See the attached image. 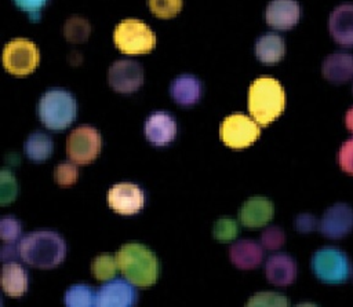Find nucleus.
<instances>
[{"mask_svg":"<svg viewBox=\"0 0 353 307\" xmlns=\"http://www.w3.org/2000/svg\"><path fill=\"white\" fill-rule=\"evenodd\" d=\"M261 135V125L244 113L226 116L219 125L221 140L232 149H243L252 145Z\"/></svg>","mask_w":353,"mask_h":307,"instance_id":"obj_8","label":"nucleus"},{"mask_svg":"<svg viewBox=\"0 0 353 307\" xmlns=\"http://www.w3.org/2000/svg\"><path fill=\"white\" fill-rule=\"evenodd\" d=\"M148 7L154 17L170 19L181 12L183 0H148Z\"/></svg>","mask_w":353,"mask_h":307,"instance_id":"obj_29","label":"nucleus"},{"mask_svg":"<svg viewBox=\"0 0 353 307\" xmlns=\"http://www.w3.org/2000/svg\"><path fill=\"white\" fill-rule=\"evenodd\" d=\"M1 62L8 73L15 76H26L39 66L40 50L32 40L15 37L4 45Z\"/></svg>","mask_w":353,"mask_h":307,"instance_id":"obj_7","label":"nucleus"},{"mask_svg":"<svg viewBox=\"0 0 353 307\" xmlns=\"http://www.w3.org/2000/svg\"><path fill=\"white\" fill-rule=\"evenodd\" d=\"M247 107L250 116L262 127L274 121L285 107V92L272 76H259L248 87Z\"/></svg>","mask_w":353,"mask_h":307,"instance_id":"obj_1","label":"nucleus"},{"mask_svg":"<svg viewBox=\"0 0 353 307\" xmlns=\"http://www.w3.org/2000/svg\"><path fill=\"white\" fill-rule=\"evenodd\" d=\"M54 150L52 138L44 131H33L28 135L23 143V151L32 161H44L47 160Z\"/></svg>","mask_w":353,"mask_h":307,"instance_id":"obj_24","label":"nucleus"},{"mask_svg":"<svg viewBox=\"0 0 353 307\" xmlns=\"http://www.w3.org/2000/svg\"><path fill=\"white\" fill-rule=\"evenodd\" d=\"M310 267L319 279L328 284L343 282L353 271L349 255L334 245L316 249L310 259Z\"/></svg>","mask_w":353,"mask_h":307,"instance_id":"obj_6","label":"nucleus"},{"mask_svg":"<svg viewBox=\"0 0 353 307\" xmlns=\"http://www.w3.org/2000/svg\"><path fill=\"white\" fill-rule=\"evenodd\" d=\"M137 290L127 278H112L97 290L95 307H134Z\"/></svg>","mask_w":353,"mask_h":307,"instance_id":"obj_12","label":"nucleus"},{"mask_svg":"<svg viewBox=\"0 0 353 307\" xmlns=\"http://www.w3.org/2000/svg\"><path fill=\"white\" fill-rule=\"evenodd\" d=\"M299 18L301 6L296 0H270L265 8V21L276 30L292 29Z\"/></svg>","mask_w":353,"mask_h":307,"instance_id":"obj_14","label":"nucleus"},{"mask_svg":"<svg viewBox=\"0 0 353 307\" xmlns=\"http://www.w3.org/2000/svg\"><path fill=\"white\" fill-rule=\"evenodd\" d=\"M97 292L87 284H73L63 295L65 307H95Z\"/></svg>","mask_w":353,"mask_h":307,"instance_id":"obj_25","label":"nucleus"},{"mask_svg":"<svg viewBox=\"0 0 353 307\" xmlns=\"http://www.w3.org/2000/svg\"><path fill=\"white\" fill-rule=\"evenodd\" d=\"M109 207L121 215H132L145 205V191L132 182H119L110 186L106 194Z\"/></svg>","mask_w":353,"mask_h":307,"instance_id":"obj_11","label":"nucleus"},{"mask_svg":"<svg viewBox=\"0 0 353 307\" xmlns=\"http://www.w3.org/2000/svg\"><path fill=\"white\" fill-rule=\"evenodd\" d=\"M18 194V183L14 173L6 168L0 172V202L4 205Z\"/></svg>","mask_w":353,"mask_h":307,"instance_id":"obj_30","label":"nucleus"},{"mask_svg":"<svg viewBox=\"0 0 353 307\" xmlns=\"http://www.w3.org/2000/svg\"><path fill=\"white\" fill-rule=\"evenodd\" d=\"M285 43L276 32L261 34L255 41V56L265 65H274L284 58Z\"/></svg>","mask_w":353,"mask_h":307,"instance_id":"obj_22","label":"nucleus"},{"mask_svg":"<svg viewBox=\"0 0 353 307\" xmlns=\"http://www.w3.org/2000/svg\"><path fill=\"white\" fill-rule=\"evenodd\" d=\"M319 230L328 238H342L353 230V208L347 202L330 205L319 220Z\"/></svg>","mask_w":353,"mask_h":307,"instance_id":"obj_13","label":"nucleus"},{"mask_svg":"<svg viewBox=\"0 0 353 307\" xmlns=\"http://www.w3.org/2000/svg\"><path fill=\"white\" fill-rule=\"evenodd\" d=\"M14 4L25 12L30 21L37 22L41 18V11L46 8L50 0H12Z\"/></svg>","mask_w":353,"mask_h":307,"instance_id":"obj_35","label":"nucleus"},{"mask_svg":"<svg viewBox=\"0 0 353 307\" xmlns=\"http://www.w3.org/2000/svg\"><path fill=\"white\" fill-rule=\"evenodd\" d=\"M328 32L341 47H353V4L336 6L328 17Z\"/></svg>","mask_w":353,"mask_h":307,"instance_id":"obj_16","label":"nucleus"},{"mask_svg":"<svg viewBox=\"0 0 353 307\" xmlns=\"http://www.w3.org/2000/svg\"><path fill=\"white\" fill-rule=\"evenodd\" d=\"M237 233H239V224L232 218H226V216L219 218L214 223L212 234L218 241H230V240L236 238Z\"/></svg>","mask_w":353,"mask_h":307,"instance_id":"obj_31","label":"nucleus"},{"mask_svg":"<svg viewBox=\"0 0 353 307\" xmlns=\"http://www.w3.org/2000/svg\"><path fill=\"white\" fill-rule=\"evenodd\" d=\"M22 231V224L21 222L12 216V215H6L0 220V237L4 242H15Z\"/></svg>","mask_w":353,"mask_h":307,"instance_id":"obj_33","label":"nucleus"},{"mask_svg":"<svg viewBox=\"0 0 353 307\" xmlns=\"http://www.w3.org/2000/svg\"><path fill=\"white\" fill-rule=\"evenodd\" d=\"M323 77L334 84H342L353 78V54L332 52L321 63Z\"/></svg>","mask_w":353,"mask_h":307,"instance_id":"obj_20","label":"nucleus"},{"mask_svg":"<svg viewBox=\"0 0 353 307\" xmlns=\"http://www.w3.org/2000/svg\"><path fill=\"white\" fill-rule=\"evenodd\" d=\"M284 241H285L284 230L279 226H268L261 233V244L263 248L269 251L279 249L284 244Z\"/></svg>","mask_w":353,"mask_h":307,"instance_id":"obj_34","label":"nucleus"},{"mask_svg":"<svg viewBox=\"0 0 353 307\" xmlns=\"http://www.w3.org/2000/svg\"><path fill=\"white\" fill-rule=\"evenodd\" d=\"M28 273L17 262H6L1 270V286L8 296H22L28 289Z\"/></svg>","mask_w":353,"mask_h":307,"instance_id":"obj_23","label":"nucleus"},{"mask_svg":"<svg viewBox=\"0 0 353 307\" xmlns=\"http://www.w3.org/2000/svg\"><path fill=\"white\" fill-rule=\"evenodd\" d=\"M63 37L72 44L84 43L91 34V23L80 15L69 17L62 28Z\"/></svg>","mask_w":353,"mask_h":307,"instance_id":"obj_26","label":"nucleus"},{"mask_svg":"<svg viewBox=\"0 0 353 307\" xmlns=\"http://www.w3.org/2000/svg\"><path fill=\"white\" fill-rule=\"evenodd\" d=\"M79 171L76 167V162L73 161H62L57 164L54 169V179L61 186H69L73 184L77 180Z\"/></svg>","mask_w":353,"mask_h":307,"instance_id":"obj_32","label":"nucleus"},{"mask_svg":"<svg viewBox=\"0 0 353 307\" xmlns=\"http://www.w3.org/2000/svg\"><path fill=\"white\" fill-rule=\"evenodd\" d=\"M296 262L287 252H276L265 262V275L274 285H288L296 277Z\"/></svg>","mask_w":353,"mask_h":307,"instance_id":"obj_18","label":"nucleus"},{"mask_svg":"<svg viewBox=\"0 0 353 307\" xmlns=\"http://www.w3.org/2000/svg\"><path fill=\"white\" fill-rule=\"evenodd\" d=\"M19 256L28 264L51 268L59 264L66 253V244L61 234L52 230H36L25 234L18 242Z\"/></svg>","mask_w":353,"mask_h":307,"instance_id":"obj_2","label":"nucleus"},{"mask_svg":"<svg viewBox=\"0 0 353 307\" xmlns=\"http://www.w3.org/2000/svg\"><path fill=\"white\" fill-rule=\"evenodd\" d=\"M295 307H319V306L316 303H313V301H301Z\"/></svg>","mask_w":353,"mask_h":307,"instance_id":"obj_40","label":"nucleus"},{"mask_svg":"<svg viewBox=\"0 0 353 307\" xmlns=\"http://www.w3.org/2000/svg\"><path fill=\"white\" fill-rule=\"evenodd\" d=\"M274 213L273 202L263 195L248 197L239 209V219L247 227H261L266 224Z\"/></svg>","mask_w":353,"mask_h":307,"instance_id":"obj_17","label":"nucleus"},{"mask_svg":"<svg viewBox=\"0 0 353 307\" xmlns=\"http://www.w3.org/2000/svg\"><path fill=\"white\" fill-rule=\"evenodd\" d=\"M102 138L99 131L88 124L77 125L66 139V153L76 164L91 162L101 151Z\"/></svg>","mask_w":353,"mask_h":307,"instance_id":"obj_9","label":"nucleus"},{"mask_svg":"<svg viewBox=\"0 0 353 307\" xmlns=\"http://www.w3.org/2000/svg\"><path fill=\"white\" fill-rule=\"evenodd\" d=\"M76 114L77 100L65 88H48L39 99L37 116L44 127L50 129H65L74 121Z\"/></svg>","mask_w":353,"mask_h":307,"instance_id":"obj_4","label":"nucleus"},{"mask_svg":"<svg viewBox=\"0 0 353 307\" xmlns=\"http://www.w3.org/2000/svg\"><path fill=\"white\" fill-rule=\"evenodd\" d=\"M345 125L349 131L353 132V106L349 107L345 113Z\"/></svg>","mask_w":353,"mask_h":307,"instance_id":"obj_39","label":"nucleus"},{"mask_svg":"<svg viewBox=\"0 0 353 307\" xmlns=\"http://www.w3.org/2000/svg\"><path fill=\"white\" fill-rule=\"evenodd\" d=\"M116 255L119 270L137 286L152 285L159 275L160 264L156 255L141 242L123 244Z\"/></svg>","mask_w":353,"mask_h":307,"instance_id":"obj_3","label":"nucleus"},{"mask_svg":"<svg viewBox=\"0 0 353 307\" xmlns=\"http://www.w3.org/2000/svg\"><path fill=\"white\" fill-rule=\"evenodd\" d=\"M294 224H295V229L301 233H309V231L314 230L316 227H319L317 219L314 218V215H312L309 212H302V213L296 215Z\"/></svg>","mask_w":353,"mask_h":307,"instance_id":"obj_37","label":"nucleus"},{"mask_svg":"<svg viewBox=\"0 0 353 307\" xmlns=\"http://www.w3.org/2000/svg\"><path fill=\"white\" fill-rule=\"evenodd\" d=\"M229 259L239 268H254L263 259V246L250 238L237 240L229 246Z\"/></svg>","mask_w":353,"mask_h":307,"instance_id":"obj_21","label":"nucleus"},{"mask_svg":"<svg viewBox=\"0 0 353 307\" xmlns=\"http://www.w3.org/2000/svg\"><path fill=\"white\" fill-rule=\"evenodd\" d=\"M143 67L134 59H117L109 66L108 83L117 92H135L143 84Z\"/></svg>","mask_w":353,"mask_h":307,"instance_id":"obj_10","label":"nucleus"},{"mask_svg":"<svg viewBox=\"0 0 353 307\" xmlns=\"http://www.w3.org/2000/svg\"><path fill=\"white\" fill-rule=\"evenodd\" d=\"M19 255V249H18V245H15L14 242H6L3 245V249H1V257L6 262H12L11 259L15 257V255Z\"/></svg>","mask_w":353,"mask_h":307,"instance_id":"obj_38","label":"nucleus"},{"mask_svg":"<svg viewBox=\"0 0 353 307\" xmlns=\"http://www.w3.org/2000/svg\"><path fill=\"white\" fill-rule=\"evenodd\" d=\"M352 92H353V85H352Z\"/></svg>","mask_w":353,"mask_h":307,"instance_id":"obj_41","label":"nucleus"},{"mask_svg":"<svg viewBox=\"0 0 353 307\" xmlns=\"http://www.w3.org/2000/svg\"><path fill=\"white\" fill-rule=\"evenodd\" d=\"M338 164L345 172L353 175V136L341 145L338 150Z\"/></svg>","mask_w":353,"mask_h":307,"instance_id":"obj_36","label":"nucleus"},{"mask_svg":"<svg viewBox=\"0 0 353 307\" xmlns=\"http://www.w3.org/2000/svg\"><path fill=\"white\" fill-rule=\"evenodd\" d=\"M119 268L116 255H110L108 252L99 253L91 262V271L97 279L108 281L112 279Z\"/></svg>","mask_w":353,"mask_h":307,"instance_id":"obj_27","label":"nucleus"},{"mask_svg":"<svg viewBox=\"0 0 353 307\" xmlns=\"http://www.w3.org/2000/svg\"><path fill=\"white\" fill-rule=\"evenodd\" d=\"M203 94V84L200 78L192 73H181L172 78L170 84L171 98L182 105L190 106L200 100Z\"/></svg>","mask_w":353,"mask_h":307,"instance_id":"obj_19","label":"nucleus"},{"mask_svg":"<svg viewBox=\"0 0 353 307\" xmlns=\"http://www.w3.org/2000/svg\"><path fill=\"white\" fill-rule=\"evenodd\" d=\"M244 307H290V300L283 293L266 290L250 296Z\"/></svg>","mask_w":353,"mask_h":307,"instance_id":"obj_28","label":"nucleus"},{"mask_svg":"<svg viewBox=\"0 0 353 307\" xmlns=\"http://www.w3.org/2000/svg\"><path fill=\"white\" fill-rule=\"evenodd\" d=\"M156 33L142 19L124 18L113 29V43L125 55L149 54L156 47Z\"/></svg>","mask_w":353,"mask_h":307,"instance_id":"obj_5","label":"nucleus"},{"mask_svg":"<svg viewBox=\"0 0 353 307\" xmlns=\"http://www.w3.org/2000/svg\"><path fill=\"white\" fill-rule=\"evenodd\" d=\"M146 139L154 146H165L171 143L176 135V121L165 110L150 113L143 125Z\"/></svg>","mask_w":353,"mask_h":307,"instance_id":"obj_15","label":"nucleus"}]
</instances>
